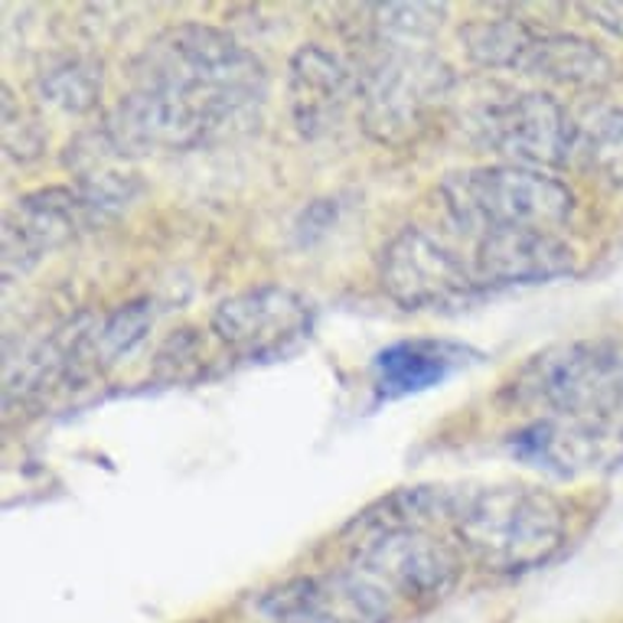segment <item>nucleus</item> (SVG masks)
<instances>
[{
	"instance_id": "1a4fd4ad",
	"label": "nucleus",
	"mask_w": 623,
	"mask_h": 623,
	"mask_svg": "<svg viewBox=\"0 0 623 623\" xmlns=\"http://www.w3.org/2000/svg\"><path fill=\"white\" fill-rule=\"evenodd\" d=\"M268 623H392L396 601L360 568L287 578L255 601Z\"/></svg>"
},
{
	"instance_id": "ddd939ff",
	"label": "nucleus",
	"mask_w": 623,
	"mask_h": 623,
	"mask_svg": "<svg viewBox=\"0 0 623 623\" xmlns=\"http://www.w3.org/2000/svg\"><path fill=\"white\" fill-rule=\"evenodd\" d=\"M353 102H360L356 66L320 43H304L294 49L287 62V108L304 138L317 141L330 134Z\"/></svg>"
},
{
	"instance_id": "9d476101",
	"label": "nucleus",
	"mask_w": 623,
	"mask_h": 623,
	"mask_svg": "<svg viewBox=\"0 0 623 623\" xmlns=\"http://www.w3.org/2000/svg\"><path fill=\"white\" fill-rule=\"evenodd\" d=\"M314 317V304L304 294L284 284H258L219 301L209 330L238 360H271L304 343Z\"/></svg>"
},
{
	"instance_id": "7ed1b4c3",
	"label": "nucleus",
	"mask_w": 623,
	"mask_h": 623,
	"mask_svg": "<svg viewBox=\"0 0 623 623\" xmlns=\"http://www.w3.org/2000/svg\"><path fill=\"white\" fill-rule=\"evenodd\" d=\"M503 399L532 418L618 424L623 412V337H581L529 356Z\"/></svg>"
},
{
	"instance_id": "5701e85b",
	"label": "nucleus",
	"mask_w": 623,
	"mask_h": 623,
	"mask_svg": "<svg viewBox=\"0 0 623 623\" xmlns=\"http://www.w3.org/2000/svg\"><path fill=\"white\" fill-rule=\"evenodd\" d=\"M36 92L46 105L72 115H85L102 95V66L82 56H62L36 75Z\"/></svg>"
},
{
	"instance_id": "412c9836",
	"label": "nucleus",
	"mask_w": 623,
	"mask_h": 623,
	"mask_svg": "<svg viewBox=\"0 0 623 623\" xmlns=\"http://www.w3.org/2000/svg\"><path fill=\"white\" fill-rule=\"evenodd\" d=\"M572 161L591 177L623 190V108H595L578 121Z\"/></svg>"
},
{
	"instance_id": "39448f33",
	"label": "nucleus",
	"mask_w": 623,
	"mask_h": 623,
	"mask_svg": "<svg viewBox=\"0 0 623 623\" xmlns=\"http://www.w3.org/2000/svg\"><path fill=\"white\" fill-rule=\"evenodd\" d=\"M366 46L373 56L360 66V121L379 144H409L447 95L450 69L424 46Z\"/></svg>"
},
{
	"instance_id": "f257e3e1",
	"label": "nucleus",
	"mask_w": 623,
	"mask_h": 623,
	"mask_svg": "<svg viewBox=\"0 0 623 623\" xmlns=\"http://www.w3.org/2000/svg\"><path fill=\"white\" fill-rule=\"evenodd\" d=\"M131 85H154L200 108L215 131L248 121L265 95L261 59L225 30L177 23L161 30L131 62Z\"/></svg>"
},
{
	"instance_id": "0eeeda50",
	"label": "nucleus",
	"mask_w": 623,
	"mask_h": 623,
	"mask_svg": "<svg viewBox=\"0 0 623 623\" xmlns=\"http://www.w3.org/2000/svg\"><path fill=\"white\" fill-rule=\"evenodd\" d=\"M379 284L405 310L460 307L480 294L473 265L421 225L399 228L379 251Z\"/></svg>"
},
{
	"instance_id": "4be33fe9",
	"label": "nucleus",
	"mask_w": 623,
	"mask_h": 623,
	"mask_svg": "<svg viewBox=\"0 0 623 623\" xmlns=\"http://www.w3.org/2000/svg\"><path fill=\"white\" fill-rule=\"evenodd\" d=\"M366 20V43L386 46H421L427 43L440 23L447 7L444 3H376L363 10Z\"/></svg>"
},
{
	"instance_id": "6ab92c4d",
	"label": "nucleus",
	"mask_w": 623,
	"mask_h": 623,
	"mask_svg": "<svg viewBox=\"0 0 623 623\" xmlns=\"http://www.w3.org/2000/svg\"><path fill=\"white\" fill-rule=\"evenodd\" d=\"M154 327V304L148 297H134L121 307H115L105 317L92 320V330L79 353V379L95 376L131 356Z\"/></svg>"
},
{
	"instance_id": "f8f14e48",
	"label": "nucleus",
	"mask_w": 623,
	"mask_h": 623,
	"mask_svg": "<svg viewBox=\"0 0 623 623\" xmlns=\"http://www.w3.org/2000/svg\"><path fill=\"white\" fill-rule=\"evenodd\" d=\"M85 228H95V219L75 187H43L20 197L3 219V278H23Z\"/></svg>"
},
{
	"instance_id": "423d86ee",
	"label": "nucleus",
	"mask_w": 623,
	"mask_h": 623,
	"mask_svg": "<svg viewBox=\"0 0 623 623\" xmlns=\"http://www.w3.org/2000/svg\"><path fill=\"white\" fill-rule=\"evenodd\" d=\"M350 565L389 591L392 601L437 604L460 578L457 552L431 529H373L346 532Z\"/></svg>"
},
{
	"instance_id": "2eb2a0df",
	"label": "nucleus",
	"mask_w": 623,
	"mask_h": 623,
	"mask_svg": "<svg viewBox=\"0 0 623 623\" xmlns=\"http://www.w3.org/2000/svg\"><path fill=\"white\" fill-rule=\"evenodd\" d=\"M480 360H483L480 350L444 337H412L389 343L373 356L369 366L376 402H399L409 396L431 392L460 369L477 366Z\"/></svg>"
},
{
	"instance_id": "aec40b11",
	"label": "nucleus",
	"mask_w": 623,
	"mask_h": 623,
	"mask_svg": "<svg viewBox=\"0 0 623 623\" xmlns=\"http://www.w3.org/2000/svg\"><path fill=\"white\" fill-rule=\"evenodd\" d=\"M536 26L522 16H477L460 26V43L470 62L483 69H513L519 66Z\"/></svg>"
},
{
	"instance_id": "a211bd4d",
	"label": "nucleus",
	"mask_w": 623,
	"mask_h": 623,
	"mask_svg": "<svg viewBox=\"0 0 623 623\" xmlns=\"http://www.w3.org/2000/svg\"><path fill=\"white\" fill-rule=\"evenodd\" d=\"M516 72L536 75L545 82H559V85H575V89H601V85L614 82L618 66L588 36L536 26Z\"/></svg>"
},
{
	"instance_id": "9b49d317",
	"label": "nucleus",
	"mask_w": 623,
	"mask_h": 623,
	"mask_svg": "<svg viewBox=\"0 0 623 623\" xmlns=\"http://www.w3.org/2000/svg\"><path fill=\"white\" fill-rule=\"evenodd\" d=\"M102 134L121 157L141 154H177L207 144L212 128L207 115L180 95L154 85H131L98 125Z\"/></svg>"
},
{
	"instance_id": "f3484780",
	"label": "nucleus",
	"mask_w": 623,
	"mask_h": 623,
	"mask_svg": "<svg viewBox=\"0 0 623 623\" xmlns=\"http://www.w3.org/2000/svg\"><path fill=\"white\" fill-rule=\"evenodd\" d=\"M92 320L95 314L69 317L66 324L52 327L43 340L26 346L16 360H7V409H13V402H30L43 396L56 383H79V353L92 330Z\"/></svg>"
},
{
	"instance_id": "393cba45",
	"label": "nucleus",
	"mask_w": 623,
	"mask_h": 623,
	"mask_svg": "<svg viewBox=\"0 0 623 623\" xmlns=\"http://www.w3.org/2000/svg\"><path fill=\"white\" fill-rule=\"evenodd\" d=\"M578 10L591 16L595 26H601L604 33H611L623 43V3H581Z\"/></svg>"
},
{
	"instance_id": "20e7f679",
	"label": "nucleus",
	"mask_w": 623,
	"mask_h": 623,
	"mask_svg": "<svg viewBox=\"0 0 623 623\" xmlns=\"http://www.w3.org/2000/svg\"><path fill=\"white\" fill-rule=\"evenodd\" d=\"M447 219L470 238L490 232L536 228L555 232L575 212V193L549 171L519 164H486L447 174L437 184Z\"/></svg>"
},
{
	"instance_id": "4468645a",
	"label": "nucleus",
	"mask_w": 623,
	"mask_h": 623,
	"mask_svg": "<svg viewBox=\"0 0 623 623\" xmlns=\"http://www.w3.org/2000/svg\"><path fill=\"white\" fill-rule=\"evenodd\" d=\"M618 424H591L568 418H532L506 437L509 454L552 477H578L614 457Z\"/></svg>"
},
{
	"instance_id": "dca6fc26",
	"label": "nucleus",
	"mask_w": 623,
	"mask_h": 623,
	"mask_svg": "<svg viewBox=\"0 0 623 623\" xmlns=\"http://www.w3.org/2000/svg\"><path fill=\"white\" fill-rule=\"evenodd\" d=\"M473 274L480 287H509V284H542L575 271V251L555 232L513 228L490 232L477 238Z\"/></svg>"
},
{
	"instance_id": "f03ea898",
	"label": "nucleus",
	"mask_w": 623,
	"mask_h": 623,
	"mask_svg": "<svg viewBox=\"0 0 623 623\" xmlns=\"http://www.w3.org/2000/svg\"><path fill=\"white\" fill-rule=\"evenodd\" d=\"M447 529L483 572L522 575L559 555L568 513L555 493L532 483L460 486Z\"/></svg>"
},
{
	"instance_id": "b1692460",
	"label": "nucleus",
	"mask_w": 623,
	"mask_h": 623,
	"mask_svg": "<svg viewBox=\"0 0 623 623\" xmlns=\"http://www.w3.org/2000/svg\"><path fill=\"white\" fill-rule=\"evenodd\" d=\"M43 144H46V138H43L39 121L13 98V92L7 85L3 89V148H7V154L16 161H33L43 154Z\"/></svg>"
},
{
	"instance_id": "6e6552de",
	"label": "nucleus",
	"mask_w": 623,
	"mask_h": 623,
	"mask_svg": "<svg viewBox=\"0 0 623 623\" xmlns=\"http://www.w3.org/2000/svg\"><path fill=\"white\" fill-rule=\"evenodd\" d=\"M477 138L483 148L519 167H562L575 157L578 121L549 92H516L480 108Z\"/></svg>"
}]
</instances>
